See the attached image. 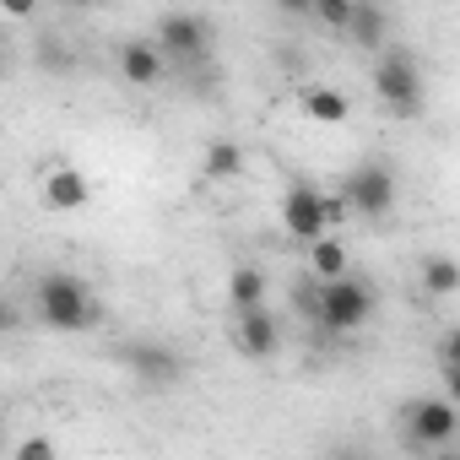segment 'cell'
<instances>
[{"mask_svg":"<svg viewBox=\"0 0 460 460\" xmlns=\"http://www.w3.org/2000/svg\"><path fill=\"white\" fill-rule=\"evenodd\" d=\"M200 173H206L211 184L239 179V173H244V152H239L234 141H211V146H206V157H200Z\"/></svg>","mask_w":460,"mask_h":460,"instance_id":"e0dca14e","label":"cell"},{"mask_svg":"<svg viewBox=\"0 0 460 460\" xmlns=\"http://www.w3.org/2000/svg\"><path fill=\"white\" fill-rule=\"evenodd\" d=\"M433 358H438L444 368H460V325H455V331H444V336L433 341Z\"/></svg>","mask_w":460,"mask_h":460,"instance_id":"44dd1931","label":"cell"},{"mask_svg":"<svg viewBox=\"0 0 460 460\" xmlns=\"http://www.w3.org/2000/svg\"><path fill=\"white\" fill-rule=\"evenodd\" d=\"M293 309L309 320V325H320V309H325V282H293Z\"/></svg>","mask_w":460,"mask_h":460,"instance_id":"ac0fdd59","label":"cell"},{"mask_svg":"<svg viewBox=\"0 0 460 460\" xmlns=\"http://www.w3.org/2000/svg\"><path fill=\"white\" fill-rule=\"evenodd\" d=\"M163 71H168V55H163L152 39H130V44H119V76H125L130 87H157Z\"/></svg>","mask_w":460,"mask_h":460,"instance_id":"9c48e42d","label":"cell"},{"mask_svg":"<svg viewBox=\"0 0 460 460\" xmlns=\"http://www.w3.org/2000/svg\"><path fill=\"white\" fill-rule=\"evenodd\" d=\"M352 12H358V0H314V22H325V28H336V33H347L352 28Z\"/></svg>","mask_w":460,"mask_h":460,"instance_id":"d6986e66","label":"cell"},{"mask_svg":"<svg viewBox=\"0 0 460 460\" xmlns=\"http://www.w3.org/2000/svg\"><path fill=\"white\" fill-rule=\"evenodd\" d=\"M347 44L368 49V55H385L390 49V17L379 6H363L358 0V12H352V28H347Z\"/></svg>","mask_w":460,"mask_h":460,"instance_id":"7c38bea8","label":"cell"},{"mask_svg":"<svg viewBox=\"0 0 460 460\" xmlns=\"http://www.w3.org/2000/svg\"><path fill=\"white\" fill-rule=\"evenodd\" d=\"M93 200V184H87V173H76V168H49L44 173V206L49 211H82Z\"/></svg>","mask_w":460,"mask_h":460,"instance_id":"30bf717a","label":"cell"},{"mask_svg":"<svg viewBox=\"0 0 460 460\" xmlns=\"http://www.w3.org/2000/svg\"><path fill=\"white\" fill-rule=\"evenodd\" d=\"M152 44H157L173 66H206L217 33H211V22L195 17V12H168V17H157V39H152Z\"/></svg>","mask_w":460,"mask_h":460,"instance_id":"277c9868","label":"cell"},{"mask_svg":"<svg viewBox=\"0 0 460 460\" xmlns=\"http://www.w3.org/2000/svg\"><path fill=\"white\" fill-rule=\"evenodd\" d=\"M309 271H314V282H341V277H352V266H347V244H341V239H320V244H309Z\"/></svg>","mask_w":460,"mask_h":460,"instance_id":"2e32d148","label":"cell"},{"mask_svg":"<svg viewBox=\"0 0 460 460\" xmlns=\"http://www.w3.org/2000/svg\"><path fill=\"white\" fill-rule=\"evenodd\" d=\"M422 293L428 298H455L460 293V261L455 255H422Z\"/></svg>","mask_w":460,"mask_h":460,"instance_id":"5bb4252c","label":"cell"},{"mask_svg":"<svg viewBox=\"0 0 460 460\" xmlns=\"http://www.w3.org/2000/svg\"><path fill=\"white\" fill-rule=\"evenodd\" d=\"M379 298L363 277H341V282H325V309H320V331L325 336H352L374 320Z\"/></svg>","mask_w":460,"mask_h":460,"instance_id":"3957f363","label":"cell"},{"mask_svg":"<svg viewBox=\"0 0 460 460\" xmlns=\"http://www.w3.org/2000/svg\"><path fill=\"white\" fill-rule=\"evenodd\" d=\"M401 428H406V438L417 444V449H444V444H455L460 438V406L444 395H422V401H411L406 411H401Z\"/></svg>","mask_w":460,"mask_h":460,"instance_id":"8992f818","label":"cell"},{"mask_svg":"<svg viewBox=\"0 0 460 460\" xmlns=\"http://www.w3.org/2000/svg\"><path fill=\"white\" fill-rule=\"evenodd\" d=\"M395 168L390 163H358L341 184V200L358 211V217H390L395 211Z\"/></svg>","mask_w":460,"mask_h":460,"instance_id":"52a82bcc","label":"cell"},{"mask_svg":"<svg viewBox=\"0 0 460 460\" xmlns=\"http://www.w3.org/2000/svg\"><path fill=\"white\" fill-rule=\"evenodd\" d=\"M33 309H39V320H44L49 331H60V336H82V331H93V325L103 320L93 288H87L82 277H71V271H44V277L33 282Z\"/></svg>","mask_w":460,"mask_h":460,"instance_id":"6da1fadb","label":"cell"},{"mask_svg":"<svg viewBox=\"0 0 460 460\" xmlns=\"http://www.w3.org/2000/svg\"><path fill=\"white\" fill-rule=\"evenodd\" d=\"M119 363L130 368V379H136L141 390H168V385H179V374H184L179 352L163 347V341H130V347H119Z\"/></svg>","mask_w":460,"mask_h":460,"instance_id":"ba28073f","label":"cell"},{"mask_svg":"<svg viewBox=\"0 0 460 460\" xmlns=\"http://www.w3.org/2000/svg\"><path fill=\"white\" fill-rule=\"evenodd\" d=\"M428 460H460V455H449V449H438V455H428Z\"/></svg>","mask_w":460,"mask_h":460,"instance_id":"cb8c5ba5","label":"cell"},{"mask_svg":"<svg viewBox=\"0 0 460 460\" xmlns=\"http://www.w3.org/2000/svg\"><path fill=\"white\" fill-rule=\"evenodd\" d=\"M374 98H379L395 119L422 114L428 87H422V66H417V55H411V49L390 44L385 55H374Z\"/></svg>","mask_w":460,"mask_h":460,"instance_id":"7a4b0ae2","label":"cell"},{"mask_svg":"<svg viewBox=\"0 0 460 460\" xmlns=\"http://www.w3.org/2000/svg\"><path fill=\"white\" fill-rule=\"evenodd\" d=\"M227 304H234V314L266 309V271L261 266H234V277H227Z\"/></svg>","mask_w":460,"mask_h":460,"instance_id":"4fadbf2b","label":"cell"},{"mask_svg":"<svg viewBox=\"0 0 460 460\" xmlns=\"http://www.w3.org/2000/svg\"><path fill=\"white\" fill-rule=\"evenodd\" d=\"M331 460H368V455H363L358 444H336V449H331Z\"/></svg>","mask_w":460,"mask_h":460,"instance_id":"7402d4cb","label":"cell"},{"mask_svg":"<svg viewBox=\"0 0 460 460\" xmlns=\"http://www.w3.org/2000/svg\"><path fill=\"white\" fill-rule=\"evenodd\" d=\"M444 390H449V401L460 406V368H444Z\"/></svg>","mask_w":460,"mask_h":460,"instance_id":"603a6c76","label":"cell"},{"mask_svg":"<svg viewBox=\"0 0 460 460\" xmlns=\"http://www.w3.org/2000/svg\"><path fill=\"white\" fill-rule=\"evenodd\" d=\"M298 109H304V119H314V125H341V119H347V98H341L336 87H304Z\"/></svg>","mask_w":460,"mask_h":460,"instance_id":"9a60e30c","label":"cell"},{"mask_svg":"<svg viewBox=\"0 0 460 460\" xmlns=\"http://www.w3.org/2000/svg\"><path fill=\"white\" fill-rule=\"evenodd\" d=\"M17 460H60V449H55L49 433H28V438L17 444Z\"/></svg>","mask_w":460,"mask_h":460,"instance_id":"ffe728a7","label":"cell"},{"mask_svg":"<svg viewBox=\"0 0 460 460\" xmlns=\"http://www.w3.org/2000/svg\"><path fill=\"white\" fill-rule=\"evenodd\" d=\"M331 195L325 190H314V184H293L288 195H282V234L288 239H298V244H320V239H331Z\"/></svg>","mask_w":460,"mask_h":460,"instance_id":"5b68a950","label":"cell"},{"mask_svg":"<svg viewBox=\"0 0 460 460\" xmlns=\"http://www.w3.org/2000/svg\"><path fill=\"white\" fill-rule=\"evenodd\" d=\"M282 347V325L271 309H255V314H239V352L244 358H277Z\"/></svg>","mask_w":460,"mask_h":460,"instance_id":"8fae6325","label":"cell"}]
</instances>
